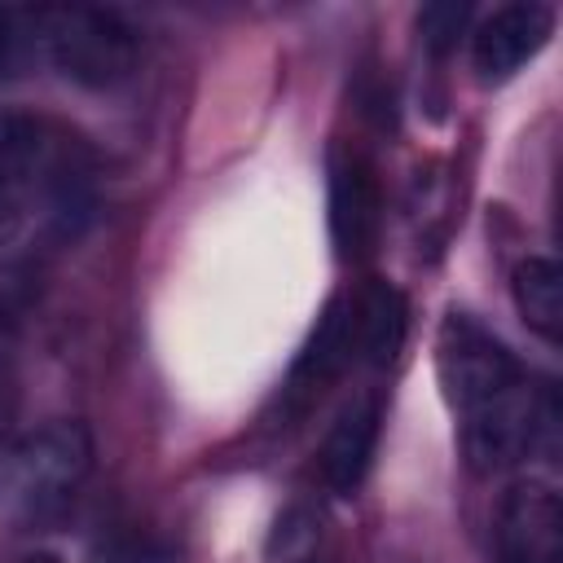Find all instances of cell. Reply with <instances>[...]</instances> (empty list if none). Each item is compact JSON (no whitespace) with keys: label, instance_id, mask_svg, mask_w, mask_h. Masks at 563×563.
<instances>
[{"label":"cell","instance_id":"6da1fadb","mask_svg":"<svg viewBox=\"0 0 563 563\" xmlns=\"http://www.w3.org/2000/svg\"><path fill=\"white\" fill-rule=\"evenodd\" d=\"M48 62L79 88H119L141 62V35L128 18L97 4H62L35 13Z\"/></svg>","mask_w":563,"mask_h":563},{"label":"cell","instance_id":"9a60e30c","mask_svg":"<svg viewBox=\"0 0 563 563\" xmlns=\"http://www.w3.org/2000/svg\"><path fill=\"white\" fill-rule=\"evenodd\" d=\"M22 563H57V559H53V554H26Z\"/></svg>","mask_w":563,"mask_h":563},{"label":"cell","instance_id":"4fadbf2b","mask_svg":"<svg viewBox=\"0 0 563 563\" xmlns=\"http://www.w3.org/2000/svg\"><path fill=\"white\" fill-rule=\"evenodd\" d=\"M13 48H18V18L0 9V70L13 62Z\"/></svg>","mask_w":563,"mask_h":563},{"label":"cell","instance_id":"9c48e42d","mask_svg":"<svg viewBox=\"0 0 563 563\" xmlns=\"http://www.w3.org/2000/svg\"><path fill=\"white\" fill-rule=\"evenodd\" d=\"M356 356L369 369H387L405 343V325H409V308L405 295L391 282H365L356 295Z\"/></svg>","mask_w":563,"mask_h":563},{"label":"cell","instance_id":"277c9868","mask_svg":"<svg viewBox=\"0 0 563 563\" xmlns=\"http://www.w3.org/2000/svg\"><path fill=\"white\" fill-rule=\"evenodd\" d=\"M383 229V189L374 163L356 145L330 150V238L339 260H369Z\"/></svg>","mask_w":563,"mask_h":563},{"label":"cell","instance_id":"8fae6325","mask_svg":"<svg viewBox=\"0 0 563 563\" xmlns=\"http://www.w3.org/2000/svg\"><path fill=\"white\" fill-rule=\"evenodd\" d=\"M466 22H471V4H457V0H440L418 13V31L431 53H449L457 44V35L466 31Z\"/></svg>","mask_w":563,"mask_h":563},{"label":"cell","instance_id":"7c38bea8","mask_svg":"<svg viewBox=\"0 0 563 563\" xmlns=\"http://www.w3.org/2000/svg\"><path fill=\"white\" fill-rule=\"evenodd\" d=\"M18 224H22V194L13 185H0V246L18 233Z\"/></svg>","mask_w":563,"mask_h":563},{"label":"cell","instance_id":"52a82bcc","mask_svg":"<svg viewBox=\"0 0 563 563\" xmlns=\"http://www.w3.org/2000/svg\"><path fill=\"white\" fill-rule=\"evenodd\" d=\"M554 31V13L545 4H532V0H519V4H501L493 9L479 31H475V70L484 84H501L510 79L523 62H532L545 40Z\"/></svg>","mask_w":563,"mask_h":563},{"label":"cell","instance_id":"30bf717a","mask_svg":"<svg viewBox=\"0 0 563 563\" xmlns=\"http://www.w3.org/2000/svg\"><path fill=\"white\" fill-rule=\"evenodd\" d=\"M515 308L541 339H563V273L554 260L528 255L515 268Z\"/></svg>","mask_w":563,"mask_h":563},{"label":"cell","instance_id":"5bb4252c","mask_svg":"<svg viewBox=\"0 0 563 563\" xmlns=\"http://www.w3.org/2000/svg\"><path fill=\"white\" fill-rule=\"evenodd\" d=\"M9 352H13V330L0 321V374H4V361H9Z\"/></svg>","mask_w":563,"mask_h":563},{"label":"cell","instance_id":"5b68a950","mask_svg":"<svg viewBox=\"0 0 563 563\" xmlns=\"http://www.w3.org/2000/svg\"><path fill=\"white\" fill-rule=\"evenodd\" d=\"M497 554L501 563H563V506L541 479H519L497 506Z\"/></svg>","mask_w":563,"mask_h":563},{"label":"cell","instance_id":"8992f818","mask_svg":"<svg viewBox=\"0 0 563 563\" xmlns=\"http://www.w3.org/2000/svg\"><path fill=\"white\" fill-rule=\"evenodd\" d=\"M352 361H356V299L343 290V295H334L321 308V317H317V325H312L299 361L290 365L286 400L290 405L317 400Z\"/></svg>","mask_w":563,"mask_h":563},{"label":"cell","instance_id":"3957f363","mask_svg":"<svg viewBox=\"0 0 563 563\" xmlns=\"http://www.w3.org/2000/svg\"><path fill=\"white\" fill-rule=\"evenodd\" d=\"M435 374H440L444 400L462 418L528 383V374L515 361V352L493 330H484L475 317H466V312H449L440 321V334H435Z\"/></svg>","mask_w":563,"mask_h":563},{"label":"cell","instance_id":"ba28073f","mask_svg":"<svg viewBox=\"0 0 563 563\" xmlns=\"http://www.w3.org/2000/svg\"><path fill=\"white\" fill-rule=\"evenodd\" d=\"M378 422H383V409L374 396H356L330 422V431L321 440V479L339 497H352L361 488V479L369 475V462L378 449Z\"/></svg>","mask_w":563,"mask_h":563},{"label":"cell","instance_id":"7a4b0ae2","mask_svg":"<svg viewBox=\"0 0 563 563\" xmlns=\"http://www.w3.org/2000/svg\"><path fill=\"white\" fill-rule=\"evenodd\" d=\"M92 471V435L84 422L57 418L0 453V497L18 510L66 501Z\"/></svg>","mask_w":563,"mask_h":563}]
</instances>
